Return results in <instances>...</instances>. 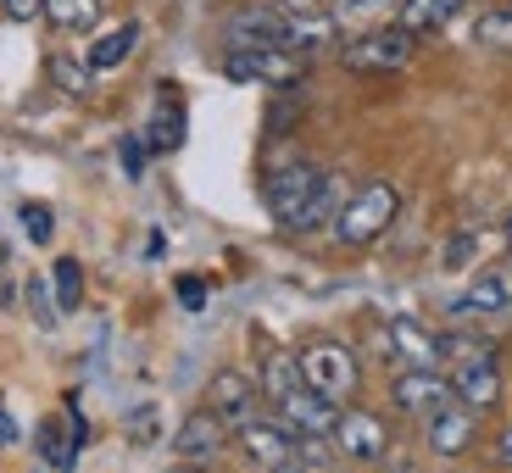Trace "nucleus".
<instances>
[{"label":"nucleus","mask_w":512,"mask_h":473,"mask_svg":"<svg viewBox=\"0 0 512 473\" xmlns=\"http://www.w3.org/2000/svg\"><path fill=\"white\" fill-rule=\"evenodd\" d=\"M396 212H401V190L390 179H373V184H362V190L346 195L340 218H334V240L340 245H373L390 223H396Z\"/></svg>","instance_id":"1"},{"label":"nucleus","mask_w":512,"mask_h":473,"mask_svg":"<svg viewBox=\"0 0 512 473\" xmlns=\"http://www.w3.org/2000/svg\"><path fill=\"white\" fill-rule=\"evenodd\" d=\"M295 362H301L307 390H318V396H329V401H351V396H357L362 362H357V351H346L340 340H312Z\"/></svg>","instance_id":"2"},{"label":"nucleus","mask_w":512,"mask_h":473,"mask_svg":"<svg viewBox=\"0 0 512 473\" xmlns=\"http://www.w3.org/2000/svg\"><path fill=\"white\" fill-rule=\"evenodd\" d=\"M412 51H418V34L390 23V28H368L362 39H351L340 62H346L351 73H401V67L412 62Z\"/></svg>","instance_id":"3"},{"label":"nucleus","mask_w":512,"mask_h":473,"mask_svg":"<svg viewBox=\"0 0 512 473\" xmlns=\"http://www.w3.org/2000/svg\"><path fill=\"white\" fill-rule=\"evenodd\" d=\"M234 440H240V451L256 462L262 473H295L301 462H295V429L279 418H251L234 429Z\"/></svg>","instance_id":"4"},{"label":"nucleus","mask_w":512,"mask_h":473,"mask_svg":"<svg viewBox=\"0 0 512 473\" xmlns=\"http://www.w3.org/2000/svg\"><path fill=\"white\" fill-rule=\"evenodd\" d=\"M334 451L351 457V462H384L390 457V429H384V418H373V412H362V407H340Z\"/></svg>","instance_id":"5"},{"label":"nucleus","mask_w":512,"mask_h":473,"mask_svg":"<svg viewBox=\"0 0 512 473\" xmlns=\"http://www.w3.org/2000/svg\"><path fill=\"white\" fill-rule=\"evenodd\" d=\"M390 401H396L401 412H412V418H435V412H446L451 401H457V390H451L446 373L407 368V373H396V384H390Z\"/></svg>","instance_id":"6"},{"label":"nucleus","mask_w":512,"mask_h":473,"mask_svg":"<svg viewBox=\"0 0 512 473\" xmlns=\"http://www.w3.org/2000/svg\"><path fill=\"white\" fill-rule=\"evenodd\" d=\"M206 407L218 412L229 429L251 423V418H256V379H251V373H240V368L212 373V384H206Z\"/></svg>","instance_id":"7"},{"label":"nucleus","mask_w":512,"mask_h":473,"mask_svg":"<svg viewBox=\"0 0 512 473\" xmlns=\"http://www.w3.org/2000/svg\"><path fill=\"white\" fill-rule=\"evenodd\" d=\"M318 179L323 173L312 162H290V167H279V173H268V212L284 223V229H290L295 212L307 206V195L318 190Z\"/></svg>","instance_id":"8"},{"label":"nucleus","mask_w":512,"mask_h":473,"mask_svg":"<svg viewBox=\"0 0 512 473\" xmlns=\"http://www.w3.org/2000/svg\"><path fill=\"white\" fill-rule=\"evenodd\" d=\"M223 446H229V423L212 407H195L190 418L179 423V435H173V451H179L184 462H212V457H223Z\"/></svg>","instance_id":"9"},{"label":"nucleus","mask_w":512,"mask_h":473,"mask_svg":"<svg viewBox=\"0 0 512 473\" xmlns=\"http://www.w3.org/2000/svg\"><path fill=\"white\" fill-rule=\"evenodd\" d=\"M279 423H290L295 435H334V423H340V401L318 396V390H290L279 401Z\"/></svg>","instance_id":"10"},{"label":"nucleus","mask_w":512,"mask_h":473,"mask_svg":"<svg viewBox=\"0 0 512 473\" xmlns=\"http://www.w3.org/2000/svg\"><path fill=\"white\" fill-rule=\"evenodd\" d=\"M451 390H457V401L468 412H490L501 401V368L496 357H474V362H457V373H451Z\"/></svg>","instance_id":"11"},{"label":"nucleus","mask_w":512,"mask_h":473,"mask_svg":"<svg viewBox=\"0 0 512 473\" xmlns=\"http://www.w3.org/2000/svg\"><path fill=\"white\" fill-rule=\"evenodd\" d=\"M390 346H396V362H407V368L440 373V362H446V351H440V334H429L418 318H390Z\"/></svg>","instance_id":"12"},{"label":"nucleus","mask_w":512,"mask_h":473,"mask_svg":"<svg viewBox=\"0 0 512 473\" xmlns=\"http://www.w3.org/2000/svg\"><path fill=\"white\" fill-rule=\"evenodd\" d=\"M346 179L340 173H323L318 179V190L307 195V206L295 212V223H290V234H318V229H334V218H340V206H346Z\"/></svg>","instance_id":"13"},{"label":"nucleus","mask_w":512,"mask_h":473,"mask_svg":"<svg viewBox=\"0 0 512 473\" xmlns=\"http://www.w3.org/2000/svg\"><path fill=\"white\" fill-rule=\"evenodd\" d=\"M229 39L234 45H290V17L273 0L268 6H245V12H234Z\"/></svg>","instance_id":"14"},{"label":"nucleus","mask_w":512,"mask_h":473,"mask_svg":"<svg viewBox=\"0 0 512 473\" xmlns=\"http://www.w3.org/2000/svg\"><path fill=\"white\" fill-rule=\"evenodd\" d=\"M474 435H479L474 412L457 407V401L429 418V451H435V457H462V451H474Z\"/></svg>","instance_id":"15"},{"label":"nucleus","mask_w":512,"mask_h":473,"mask_svg":"<svg viewBox=\"0 0 512 473\" xmlns=\"http://www.w3.org/2000/svg\"><path fill=\"white\" fill-rule=\"evenodd\" d=\"M134 45H140V23H117V28H106V34L90 39L84 62H90L95 73H112V67H123L128 56H134Z\"/></svg>","instance_id":"16"},{"label":"nucleus","mask_w":512,"mask_h":473,"mask_svg":"<svg viewBox=\"0 0 512 473\" xmlns=\"http://www.w3.org/2000/svg\"><path fill=\"white\" fill-rule=\"evenodd\" d=\"M179 140H184V106L173 95V84H162V101H156V117L145 128V145L151 151H179Z\"/></svg>","instance_id":"17"},{"label":"nucleus","mask_w":512,"mask_h":473,"mask_svg":"<svg viewBox=\"0 0 512 473\" xmlns=\"http://www.w3.org/2000/svg\"><path fill=\"white\" fill-rule=\"evenodd\" d=\"M45 73H51V84L62 95H73V101H90L95 95V67L84 62V56H73V51H56L51 62H45Z\"/></svg>","instance_id":"18"},{"label":"nucleus","mask_w":512,"mask_h":473,"mask_svg":"<svg viewBox=\"0 0 512 473\" xmlns=\"http://www.w3.org/2000/svg\"><path fill=\"white\" fill-rule=\"evenodd\" d=\"M457 12H462V0H401L396 23L407 28V34H435V28H446Z\"/></svg>","instance_id":"19"},{"label":"nucleus","mask_w":512,"mask_h":473,"mask_svg":"<svg viewBox=\"0 0 512 473\" xmlns=\"http://www.w3.org/2000/svg\"><path fill=\"white\" fill-rule=\"evenodd\" d=\"M507 301H512L507 284H501L496 273H479V279L451 301V312H457V318H474V312H507Z\"/></svg>","instance_id":"20"},{"label":"nucleus","mask_w":512,"mask_h":473,"mask_svg":"<svg viewBox=\"0 0 512 473\" xmlns=\"http://www.w3.org/2000/svg\"><path fill=\"white\" fill-rule=\"evenodd\" d=\"M45 23H56L62 34H90L101 28V0H45Z\"/></svg>","instance_id":"21"},{"label":"nucleus","mask_w":512,"mask_h":473,"mask_svg":"<svg viewBox=\"0 0 512 473\" xmlns=\"http://www.w3.org/2000/svg\"><path fill=\"white\" fill-rule=\"evenodd\" d=\"M474 45L479 51H496V56H512V6H485L474 17Z\"/></svg>","instance_id":"22"},{"label":"nucleus","mask_w":512,"mask_h":473,"mask_svg":"<svg viewBox=\"0 0 512 473\" xmlns=\"http://www.w3.org/2000/svg\"><path fill=\"white\" fill-rule=\"evenodd\" d=\"M301 384H307V379H301V362H295V357L273 351V357L262 362V390L273 396V407H279V401L290 396V390H301Z\"/></svg>","instance_id":"23"},{"label":"nucleus","mask_w":512,"mask_h":473,"mask_svg":"<svg viewBox=\"0 0 512 473\" xmlns=\"http://www.w3.org/2000/svg\"><path fill=\"white\" fill-rule=\"evenodd\" d=\"M51 290H56V307L62 312H78V301H84V268H78L73 256H62L51 268Z\"/></svg>","instance_id":"24"},{"label":"nucleus","mask_w":512,"mask_h":473,"mask_svg":"<svg viewBox=\"0 0 512 473\" xmlns=\"http://www.w3.org/2000/svg\"><path fill=\"white\" fill-rule=\"evenodd\" d=\"M401 0H329L334 23H373V17H390Z\"/></svg>","instance_id":"25"},{"label":"nucleus","mask_w":512,"mask_h":473,"mask_svg":"<svg viewBox=\"0 0 512 473\" xmlns=\"http://www.w3.org/2000/svg\"><path fill=\"white\" fill-rule=\"evenodd\" d=\"M340 457L334 451V435H295V462L312 473H329V462Z\"/></svg>","instance_id":"26"},{"label":"nucleus","mask_w":512,"mask_h":473,"mask_svg":"<svg viewBox=\"0 0 512 473\" xmlns=\"http://www.w3.org/2000/svg\"><path fill=\"white\" fill-rule=\"evenodd\" d=\"M39 451H45V462H51V468H73V440H62V429H56V423H39Z\"/></svg>","instance_id":"27"},{"label":"nucleus","mask_w":512,"mask_h":473,"mask_svg":"<svg viewBox=\"0 0 512 473\" xmlns=\"http://www.w3.org/2000/svg\"><path fill=\"white\" fill-rule=\"evenodd\" d=\"M23 295H28V312H34V323H39V329H51V323H56V312H62V307L51 301L45 279H28V284H23Z\"/></svg>","instance_id":"28"},{"label":"nucleus","mask_w":512,"mask_h":473,"mask_svg":"<svg viewBox=\"0 0 512 473\" xmlns=\"http://www.w3.org/2000/svg\"><path fill=\"white\" fill-rule=\"evenodd\" d=\"M17 218H23V229H28V240H51L56 234V218H51V206H39V201H23V212H17Z\"/></svg>","instance_id":"29"},{"label":"nucleus","mask_w":512,"mask_h":473,"mask_svg":"<svg viewBox=\"0 0 512 473\" xmlns=\"http://www.w3.org/2000/svg\"><path fill=\"white\" fill-rule=\"evenodd\" d=\"M0 12L12 23H34V17H45V0H0Z\"/></svg>","instance_id":"30"},{"label":"nucleus","mask_w":512,"mask_h":473,"mask_svg":"<svg viewBox=\"0 0 512 473\" xmlns=\"http://www.w3.org/2000/svg\"><path fill=\"white\" fill-rule=\"evenodd\" d=\"M284 17H312V12H329V0H273Z\"/></svg>","instance_id":"31"},{"label":"nucleus","mask_w":512,"mask_h":473,"mask_svg":"<svg viewBox=\"0 0 512 473\" xmlns=\"http://www.w3.org/2000/svg\"><path fill=\"white\" fill-rule=\"evenodd\" d=\"M179 301H184L190 312H201V307H206V284H201V279H179Z\"/></svg>","instance_id":"32"},{"label":"nucleus","mask_w":512,"mask_h":473,"mask_svg":"<svg viewBox=\"0 0 512 473\" xmlns=\"http://www.w3.org/2000/svg\"><path fill=\"white\" fill-rule=\"evenodd\" d=\"M468 256H474V234H457V240L446 245V268H462Z\"/></svg>","instance_id":"33"},{"label":"nucleus","mask_w":512,"mask_h":473,"mask_svg":"<svg viewBox=\"0 0 512 473\" xmlns=\"http://www.w3.org/2000/svg\"><path fill=\"white\" fill-rule=\"evenodd\" d=\"M123 167L140 179V167H145V151H140V140H123Z\"/></svg>","instance_id":"34"},{"label":"nucleus","mask_w":512,"mask_h":473,"mask_svg":"<svg viewBox=\"0 0 512 473\" xmlns=\"http://www.w3.org/2000/svg\"><path fill=\"white\" fill-rule=\"evenodd\" d=\"M379 473H418V462H412V457H401V451H390V457L379 462Z\"/></svg>","instance_id":"35"},{"label":"nucleus","mask_w":512,"mask_h":473,"mask_svg":"<svg viewBox=\"0 0 512 473\" xmlns=\"http://www.w3.org/2000/svg\"><path fill=\"white\" fill-rule=\"evenodd\" d=\"M134 435H140V440H156V407H151V412H140V418H134Z\"/></svg>","instance_id":"36"},{"label":"nucleus","mask_w":512,"mask_h":473,"mask_svg":"<svg viewBox=\"0 0 512 473\" xmlns=\"http://www.w3.org/2000/svg\"><path fill=\"white\" fill-rule=\"evenodd\" d=\"M496 462H501V468H512V429H501V440H496Z\"/></svg>","instance_id":"37"},{"label":"nucleus","mask_w":512,"mask_h":473,"mask_svg":"<svg viewBox=\"0 0 512 473\" xmlns=\"http://www.w3.org/2000/svg\"><path fill=\"white\" fill-rule=\"evenodd\" d=\"M17 429H12V418H6V412H0V446H6V440H12Z\"/></svg>","instance_id":"38"},{"label":"nucleus","mask_w":512,"mask_h":473,"mask_svg":"<svg viewBox=\"0 0 512 473\" xmlns=\"http://www.w3.org/2000/svg\"><path fill=\"white\" fill-rule=\"evenodd\" d=\"M0 268H6V245H0Z\"/></svg>","instance_id":"39"},{"label":"nucleus","mask_w":512,"mask_h":473,"mask_svg":"<svg viewBox=\"0 0 512 473\" xmlns=\"http://www.w3.org/2000/svg\"><path fill=\"white\" fill-rule=\"evenodd\" d=\"M507 245H512V218H507Z\"/></svg>","instance_id":"40"},{"label":"nucleus","mask_w":512,"mask_h":473,"mask_svg":"<svg viewBox=\"0 0 512 473\" xmlns=\"http://www.w3.org/2000/svg\"><path fill=\"white\" fill-rule=\"evenodd\" d=\"M507 6H512V0H507Z\"/></svg>","instance_id":"41"}]
</instances>
